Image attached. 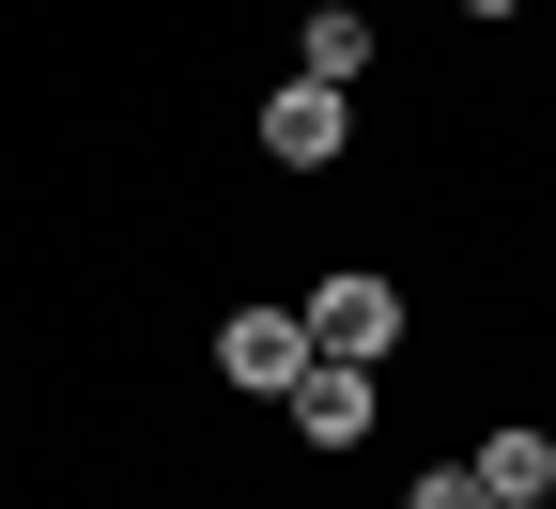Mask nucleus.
Wrapping results in <instances>:
<instances>
[{"instance_id": "1a4fd4ad", "label": "nucleus", "mask_w": 556, "mask_h": 509, "mask_svg": "<svg viewBox=\"0 0 556 509\" xmlns=\"http://www.w3.org/2000/svg\"><path fill=\"white\" fill-rule=\"evenodd\" d=\"M495 509H541V494H495Z\"/></svg>"}, {"instance_id": "6e6552de", "label": "nucleus", "mask_w": 556, "mask_h": 509, "mask_svg": "<svg viewBox=\"0 0 556 509\" xmlns=\"http://www.w3.org/2000/svg\"><path fill=\"white\" fill-rule=\"evenodd\" d=\"M464 16H526V0H464Z\"/></svg>"}, {"instance_id": "423d86ee", "label": "nucleus", "mask_w": 556, "mask_h": 509, "mask_svg": "<svg viewBox=\"0 0 556 509\" xmlns=\"http://www.w3.org/2000/svg\"><path fill=\"white\" fill-rule=\"evenodd\" d=\"M464 479H479V494H556V432H495Z\"/></svg>"}, {"instance_id": "f257e3e1", "label": "nucleus", "mask_w": 556, "mask_h": 509, "mask_svg": "<svg viewBox=\"0 0 556 509\" xmlns=\"http://www.w3.org/2000/svg\"><path fill=\"white\" fill-rule=\"evenodd\" d=\"M294 325H309V355H387V340H402V278H371V263H356V278H325Z\"/></svg>"}, {"instance_id": "20e7f679", "label": "nucleus", "mask_w": 556, "mask_h": 509, "mask_svg": "<svg viewBox=\"0 0 556 509\" xmlns=\"http://www.w3.org/2000/svg\"><path fill=\"white\" fill-rule=\"evenodd\" d=\"M340 124H356V109H340L325 78H294V93H263V155H278V170H325Z\"/></svg>"}, {"instance_id": "f03ea898", "label": "nucleus", "mask_w": 556, "mask_h": 509, "mask_svg": "<svg viewBox=\"0 0 556 509\" xmlns=\"http://www.w3.org/2000/svg\"><path fill=\"white\" fill-rule=\"evenodd\" d=\"M278 402H294V432H309V448H356V432H371V355H309Z\"/></svg>"}, {"instance_id": "39448f33", "label": "nucleus", "mask_w": 556, "mask_h": 509, "mask_svg": "<svg viewBox=\"0 0 556 509\" xmlns=\"http://www.w3.org/2000/svg\"><path fill=\"white\" fill-rule=\"evenodd\" d=\"M294 78H325V93H356V78H371V16H356V0H325V16H309Z\"/></svg>"}, {"instance_id": "7ed1b4c3", "label": "nucleus", "mask_w": 556, "mask_h": 509, "mask_svg": "<svg viewBox=\"0 0 556 509\" xmlns=\"http://www.w3.org/2000/svg\"><path fill=\"white\" fill-rule=\"evenodd\" d=\"M294 371H309V325L294 309H232L217 325V386H294Z\"/></svg>"}, {"instance_id": "0eeeda50", "label": "nucleus", "mask_w": 556, "mask_h": 509, "mask_svg": "<svg viewBox=\"0 0 556 509\" xmlns=\"http://www.w3.org/2000/svg\"><path fill=\"white\" fill-rule=\"evenodd\" d=\"M402 509H495V494H479L464 463H433V479H417V494H402Z\"/></svg>"}]
</instances>
